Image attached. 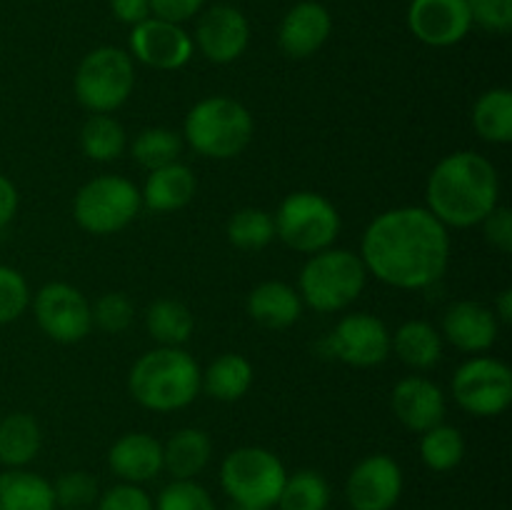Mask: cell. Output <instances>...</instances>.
<instances>
[{"label":"cell","mask_w":512,"mask_h":510,"mask_svg":"<svg viewBox=\"0 0 512 510\" xmlns=\"http://www.w3.org/2000/svg\"><path fill=\"white\" fill-rule=\"evenodd\" d=\"M360 258L380 283L400 290L430 288L448 270V228L420 205L385 210L365 228Z\"/></svg>","instance_id":"obj_1"},{"label":"cell","mask_w":512,"mask_h":510,"mask_svg":"<svg viewBox=\"0 0 512 510\" xmlns=\"http://www.w3.org/2000/svg\"><path fill=\"white\" fill-rule=\"evenodd\" d=\"M425 200L445 228L480 225L500 205V175L485 155L458 150L433 168L425 185Z\"/></svg>","instance_id":"obj_2"},{"label":"cell","mask_w":512,"mask_h":510,"mask_svg":"<svg viewBox=\"0 0 512 510\" xmlns=\"http://www.w3.org/2000/svg\"><path fill=\"white\" fill-rule=\"evenodd\" d=\"M200 373L195 358L183 348L148 350L130 368V395L143 408L155 413H173L193 403L200 393Z\"/></svg>","instance_id":"obj_3"},{"label":"cell","mask_w":512,"mask_h":510,"mask_svg":"<svg viewBox=\"0 0 512 510\" xmlns=\"http://www.w3.org/2000/svg\"><path fill=\"white\" fill-rule=\"evenodd\" d=\"M255 133L250 110L225 95H213L190 108L183 135L195 153L213 160H230L243 153Z\"/></svg>","instance_id":"obj_4"},{"label":"cell","mask_w":512,"mask_h":510,"mask_svg":"<svg viewBox=\"0 0 512 510\" xmlns=\"http://www.w3.org/2000/svg\"><path fill=\"white\" fill-rule=\"evenodd\" d=\"M368 280L363 258L353 250L325 248L313 253L300 270V298L318 313L345 310L360 298Z\"/></svg>","instance_id":"obj_5"},{"label":"cell","mask_w":512,"mask_h":510,"mask_svg":"<svg viewBox=\"0 0 512 510\" xmlns=\"http://www.w3.org/2000/svg\"><path fill=\"white\" fill-rule=\"evenodd\" d=\"M275 235L295 253L313 255L333 248L340 233L338 208L313 190L290 193L273 215Z\"/></svg>","instance_id":"obj_6"},{"label":"cell","mask_w":512,"mask_h":510,"mask_svg":"<svg viewBox=\"0 0 512 510\" xmlns=\"http://www.w3.org/2000/svg\"><path fill=\"white\" fill-rule=\"evenodd\" d=\"M285 478V465L273 450L260 445H245L233 450L220 465V485L233 503L255 505L270 510L280 498Z\"/></svg>","instance_id":"obj_7"},{"label":"cell","mask_w":512,"mask_h":510,"mask_svg":"<svg viewBox=\"0 0 512 510\" xmlns=\"http://www.w3.org/2000/svg\"><path fill=\"white\" fill-rule=\"evenodd\" d=\"M143 198L133 180L123 175H100L78 190L73 215L83 230L93 235H110L128 228L138 218Z\"/></svg>","instance_id":"obj_8"},{"label":"cell","mask_w":512,"mask_h":510,"mask_svg":"<svg viewBox=\"0 0 512 510\" xmlns=\"http://www.w3.org/2000/svg\"><path fill=\"white\" fill-rule=\"evenodd\" d=\"M135 88L133 58L125 50L103 45L80 60L75 73V95L90 113H113Z\"/></svg>","instance_id":"obj_9"},{"label":"cell","mask_w":512,"mask_h":510,"mask_svg":"<svg viewBox=\"0 0 512 510\" xmlns=\"http://www.w3.org/2000/svg\"><path fill=\"white\" fill-rule=\"evenodd\" d=\"M453 398L465 413L495 418L512 403V370L488 355L465 360L453 375Z\"/></svg>","instance_id":"obj_10"},{"label":"cell","mask_w":512,"mask_h":510,"mask_svg":"<svg viewBox=\"0 0 512 510\" xmlns=\"http://www.w3.org/2000/svg\"><path fill=\"white\" fill-rule=\"evenodd\" d=\"M33 313L40 330L55 343H80L93 328V308L78 288L48 283L35 293Z\"/></svg>","instance_id":"obj_11"},{"label":"cell","mask_w":512,"mask_h":510,"mask_svg":"<svg viewBox=\"0 0 512 510\" xmlns=\"http://www.w3.org/2000/svg\"><path fill=\"white\" fill-rule=\"evenodd\" d=\"M323 348L325 355H333L355 368H373L388 360L390 330L383 320L370 313L345 315L323 340Z\"/></svg>","instance_id":"obj_12"},{"label":"cell","mask_w":512,"mask_h":510,"mask_svg":"<svg viewBox=\"0 0 512 510\" xmlns=\"http://www.w3.org/2000/svg\"><path fill=\"white\" fill-rule=\"evenodd\" d=\"M403 495V470L390 455L360 460L348 475L345 498L353 510H393Z\"/></svg>","instance_id":"obj_13"},{"label":"cell","mask_w":512,"mask_h":510,"mask_svg":"<svg viewBox=\"0 0 512 510\" xmlns=\"http://www.w3.org/2000/svg\"><path fill=\"white\" fill-rule=\"evenodd\" d=\"M130 53L148 68L178 70L193 58V38L185 33L183 25L150 15L143 23L133 25Z\"/></svg>","instance_id":"obj_14"},{"label":"cell","mask_w":512,"mask_h":510,"mask_svg":"<svg viewBox=\"0 0 512 510\" xmlns=\"http://www.w3.org/2000/svg\"><path fill=\"white\" fill-rule=\"evenodd\" d=\"M250 43V23L238 8L218 3L205 10L195 28V45L210 63H233Z\"/></svg>","instance_id":"obj_15"},{"label":"cell","mask_w":512,"mask_h":510,"mask_svg":"<svg viewBox=\"0 0 512 510\" xmlns=\"http://www.w3.org/2000/svg\"><path fill=\"white\" fill-rule=\"evenodd\" d=\"M408 28L420 43L433 48L460 43L473 28L468 0H413L408 8Z\"/></svg>","instance_id":"obj_16"},{"label":"cell","mask_w":512,"mask_h":510,"mask_svg":"<svg viewBox=\"0 0 512 510\" xmlns=\"http://www.w3.org/2000/svg\"><path fill=\"white\" fill-rule=\"evenodd\" d=\"M390 405H393L395 418L415 433H425L443 423L445 418L443 390L423 375H410L400 380L390 395Z\"/></svg>","instance_id":"obj_17"},{"label":"cell","mask_w":512,"mask_h":510,"mask_svg":"<svg viewBox=\"0 0 512 510\" xmlns=\"http://www.w3.org/2000/svg\"><path fill=\"white\" fill-rule=\"evenodd\" d=\"M333 18L328 8L315 0H303L285 13L278 30V43L288 58H310L330 38Z\"/></svg>","instance_id":"obj_18"},{"label":"cell","mask_w":512,"mask_h":510,"mask_svg":"<svg viewBox=\"0 0 512 510\" xmlns=\"http://www.w3.org/2000/svg\"><path fill=\"white\" fill-rule=\"evenodd\" d=\"M500 323L490 308L475 300H460L443 318V335L463 353H483L498 340Z\"/></svg>","instance_id":"obj_19"},{"label":"cell","mask_w":512,"mask_h":510,"mask_svg":"<svg viewBox=\"0 0 512 510\" xmlns=\"http://www.w3.org/2000/svg\"><path fill=\"white\" fill-rule=\"evenodd\" d=\"M108 465L123 483L153 480L163 470V443L148 433H128L113 443Z\"/></svg>","instance_id":"obj_20"},{"label":"cell","mask_w":512,"mask_h":510,"mask_svg":"<svg viewBox=\"0 0 512 510\" xmlns=\"http://www.w3.org/2000/svg\"><path fill=\"white\" fill-rule=\"evenodd\" d=\"M248 315L263 328H290L303 315V298L283 280H265L250 290Z\"/></svg>","instance_id":"obj_21"},{"label":"cell","mask_w":512,"mask_h":510,"mask_svg":"<svg viewBox=\"0 0 512 510\" xmlns=\"http://www.w3.org/2000/svg\"><path fill=\"white\" fill-rule=\"evenodd\" d=\"M195 180L193 170L183 163H170L158 170H150L148 180H145L140 198H143L145 208L155 210V213H173V210L185 208L190 200L195 198Z\"/></svg>","instance_id":"obj_22"},{"label":"cell","mask_w":512,"mask_h":510,"mask_svg":"<svg viewBox=\"0 0 512 510\" xmlns=\"http://www.w3.org/2000/svg\"><path fill=\"white\" fill-rule=\"evenodd\" d=\"M213 455V440L200 428H183L163 445V468L175 480H193L203 473Z\"/></svg>","instance_id":"obj_23"},{"label":"cell","mask_w":512,"mask_h":510,"mask_svg":"<svg viewBox=\"0 0 512 510\" xmlns=\"http://www.w3.org/2000/svg\"><path fill=\"white\" fill-rule=\"evenodd\" d=\"M53 483L25 468L0 473V510H55Z\"/></svg>","instance_id":"obj_24"},{"label":"cell","mask_w":512,"mask_h":510,"mask_svg":"<svg viewBox=\"0 0 512 510\" xmlns=\"http://www.w3.org/2000/svg\"><path fill=\"white\" fill-rule=\"evenodd\" d=\"M390 350L410 368L428 370L443 358V335L425 320H408L390 335Z\"/></svg>","instance_id":"obj_25"},{"label":"cell","mask_w":512,"mask_h":510,"mask_svg":"<svg viewBox=\"0 0 512 510\" xmlns=\"http://www.w3.org/2000/svg\"><path fill=\"white\" fill-rule=\"evenodd\" d=\"M253 385V365L245 355L225 353L208 365L205 373H200V388L223 403H235L243 398Z\"/></svg>","instance_id":"obj_26"},{"label":"cell","mask_w":512,"mask_h":510,"mask_svg":"<svg viewBox=\"0 0 512 510\" xmlns=\"http://www.w3.org/2000/svg\"><path fill=\"white\" fill-rule=\"evenodd\" d=\"M43 435L33 415L13 413L0 420V463L23 468L38 455Z\"/></svg>","instance_id":"obj_27"},{"label":"cell","mask_w":512,"mask_h":510,"mask_svg":"<svg viewBox=\"0 0 512 510\" xmlns=\"http://www.w3.org/2000/svg\"><path fill=\"white\" fill-rule=\"evenodd\" d=\"M473 128L488 143L505 145L512 140V93L510 88H490L475 100Z\"/></svg>","instance_id":"obj_28"},{"label":"cell","mask_w":512,"mask_h":510,"mask_svg":"<svg viewBox=\"0 0 512 510\" xmlns=\"http://www.w3.org/2000/svg\"><path fill=\"white\" fill-rule=\"evenodd\" d=\"M145 328L155 343L165 348H180L193 335L195 320L188 305L173 298H160L145 313Z\"/></svg>","instance_id":"obj_29"},{"label":"cell","mask_w":512,"mask_h":510,"mask_svg":"<svg viewBox=\"0 0 512 510\" xmlns=\"http://www.w3.org/2000/svg\"><path fill=\"white\" fill-rule=\"evenodd\" d=\"M125 145H128V138H125L123 125L108 113H93L80 130V148L90 160H98V163L120 158L125 153Z\"/></svg>","instance_id":"obj_30"},{"label":"cell","mask_w":512,"mask_h":510,"mask_svg":"<svg viewBox=\"0 0 512 510\" xmlns=\"http://www.w3.org/2000/svg\"><path fill=\"white\" fill-rule=\"evenodd\" d=\"M280 510H328L330 485L315 470H298L285 478L283 490L278 498Z\"/></svg>","instance_id":"obj_31"},{"label":"cell","mask_w":512,"mask_h":510,"mask_svg":"<svg viewBox=\"0 0 512 510\" xmlns=\"http://www.w3.org/2000/svg\"><path fill=\"white\" fill-rule=\"evenodd\" d=\"M420 435H423L420 438V458L430 470L445 473V470L458 468L465 455V440L458 428L440 423Z\"/></svg>","instance_id":"obj_32"},{"label":"cell","mask_w":512,"mask_h":510,"mask_svg":"<svg viewBox=\"0 0 512 510\" xmlns=\"http://www.w3.org/2000/svg\"><path fill=\"white\" fill-rule=\"evenodd\" d=\"M133 158L140 168L158 170L163 165L178 163L183 153V138L170 128H145L133 140Z\"/></svg>","instance_id":"obj_33"},{"label":"cell","mask_w":512,"mask_h":510,"mask_svg":"<svg viewBox=\"0 0 512 510\" xmlns=\"http://www.w3.org/2000/svg\"><path fill=\"white\" fill-rule=\"evenodd\" d=\"M275 238L273 215L263 208H240L228 220V240L240 250H263Z\"/></svg>","instance_id":"obj_34"},{"label":"cell","mask_w":512,"mask_h":510,"mask_svg":"<svg viewBox=\"0 0 512 510\" xmlns=\"http://www.w3.org/2000/svg\"><path fill=\"white\" fill-rule=\"evenodd\" d=\"M55 505L63 510H85L98 503V480L85 470L63 473L53 485Z\"/></svg>","instance_id":"obj_35"},{"label":"cell","mask_w":512,"mask_h":510,"mask_svg":"<svg viewBox=\"0 0 512 510\" xmlns=\"http://www.w3.org/2000/svg\"><path fill=\"white\" fill-rule=\"evenodd\" d=\"M153 510H215L213 498L195 480H173L158 495Z\"/></svg>","instance_id":"obj_36"},{"label":"cell","mask_w":512,"mask_h":510,"mask_svg":"<svg viewBox=\"0 0 512 510\" xmlns=\"http://www.w3.org/2000/svg\"><path fill=\"white\" fill-rule=\"evenodd\" d=\"M30 305V288L10 265H0V325L13 323Z\"/></svg>","instance_id":"obj_37"},{"label":"cell","mask_w":512,"mask_h":510,"mask_svg":"<svg viewBox=\"0 0 512 510\" xmlns=\"http://www.w3.org/2000/svg\"><path fill=\"white\" fill-rule=\"evenodd\" d=\"M135 308L125 293H105L93 305V323L105 333H123L133 323Z\"/></svg>","instance_id":"obj_38"},{"label":"cell","mask_w":512,"mask_h":510,"mask_svg":"<svg viewBox=\"0 0 512 510\" xmlns=\"http://www.w3.org/2000/svg\"><path fill=\"white\" fill-rule=\"evenodd\" d=\"M470 20L488 33H508L512 28V0H468Z\"/></svg>","instance_id":"obj_39"},{"label":"cell","mask_w":512,"mask_h":510,"mask_svg":"<svg viewBox=\"0 0 512 510\" xmlns=\"http://www.w3.org/2000/svg\"><path fill=\"white\" fill-rule=\"evenodd\" d=\"M98 510H153V500L140 485L120 483L100 495Z\"/></svg>","instance_id":"obj_40"},{"label":"cell","mask_w":512,"mask_h":510,"mask_svg":"<svg viewBox=\"0 0 512 510\" xmlns=\"http://www.w3.org/2000/svg\"><path fill=\"white\" fill-rule=\"evenodd\" d=\"M480 225H483L485 238H488V243L493 245V248H498L500 253H510L512 250L510 208H505V205H495V208L490 210V215H485V220Z\"/></svg>","instance_id":"obj_41"},{"label":"cell","mask_w":512,"mask_h":510,"mask_svg":"<svg viewBox=\"0 0 512 510\" xmlns=\"http://www.w3.org/2000/svg\"><path fill=\"white\" fill-rule=\"evenodd\" d=\"M205 0H150V15L168 23H185L203 10Z\"/></svg>","instance_id":"obj_42"},{"label":"cell","mask_w":512,"mask_h":510,"mask_svg":"<svg viewBox=\"0 0 512 510\" xmlns=\"http://www.w3.org/2000/svg\"><path fill=\"white\" fill-rule=\"evenodd\" d=\"M110 10L125 25H138L150 18V0H110Z\"/></svg>","instance_id":"obj_43"},{"label":"cell","mask_w":512,"mask_h":510,"mask_svg":"<svg viewBox=\"0 0 512 510\" xmlns=\"http://www.w3.org/2000/svg\"><path fill=\"white\" fill-rule=\"evenodd\" d=\"M18 213V188L13 180L0 173V230L10 223Z\"/></svg>","instance_id":"obj_44"},{"label":"cell","mask_w":512,"mask_h":510,"mask_svg":"<svg viewBox=\"0 0 512 510\" xmlns=\"http://www.w3.org/2000/svg\"><path fill=\"white\" fill-rule=\"evenodd\" d=\"M495 318H498V323L503 325H510L512 323V290L505 288L500 290L498 298H495Z\"/></svg>","instance_id":"obj_45"},{"label":"cell","mask_w":512,"mask_h":510,"mask_svg":"<svg viewBox=\"0 0 512 510\" xmlns=\"http://www.w3.org/2000/svg\"><path fill=\"white\" fill-rule=\"evenodd\" d=\"M228 510H265V508H255V505H245V503H230Z\"/></svg>","instance_id":"obj_46"}]
</instances>
